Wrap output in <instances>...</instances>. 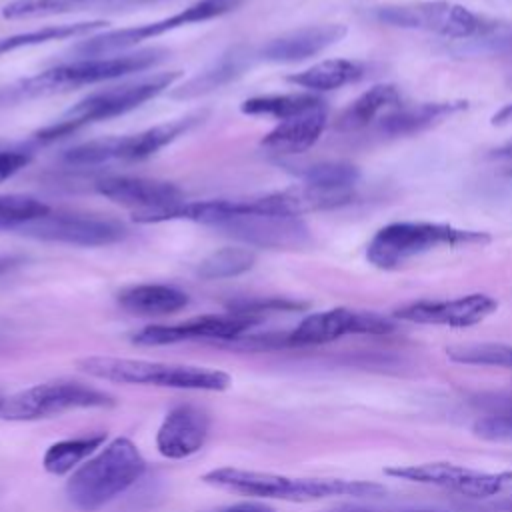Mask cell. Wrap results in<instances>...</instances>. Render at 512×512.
I'll return each mask as SVG.
<instances>
[{
  "label": "cell",
  "instance_id": "obj_1",
  "mask_svg": "<svg viewBox=\"0 0 512 512\" xmlns=\"http://www.w3.org/2000/svg\"><path fill=\"white\" fill-rule=\"evenodd\" d=\"M200 480L226 492L284 502H316L326 498H378L386 494L384 484L370 480L302 478L230 466L208 470Z\"/></svg>",
  "mask_w": 512,
  "mask_h": 512
},
{
  "label": "cell",
  "instance_id": "obj_2",
  "mask_svg": "<svg viewBox=\"0 0 512 512\" xmlns=\"http://www.w3.org/2000/svg\"><path fill=\"white\" fill-rule=\"evenodd\" d=\"M166 58V50L146 48L110 56H88L46 68L30 78L0 90V104L30 100L80 86L108 82L132 72H144Z\"/></svg>",
  "mask_w": 512,
  "mask_h": 512
},
{
  "label": "cell",
  "instance_id": "obj_3",
  "mask_svg": "<svg viewBox=\"0 0 512 512\" xmlns=\"http://www.w3.org/2000/svg\"><path fill=\"white\" fill-rule=\"evenodd\" d=\"M146 472V460L128 438H114L84 460L66 482L70 504L82 512H96L134 486Z\"/></svg>",
  "mask_w": 512,
  "mask_h": 512
},
{
  "label": "cell",
  "instance_id": "obj_4",
  "mask_svg": "<svg viewBox=\"0 0 512 512\" xmlns=\"http://www.w3.org/2000/svg\"><path fill=\"white\" fill-rule=\"evenodd\" d=\"M490 240L484 230H464L442 222H392L370 238L366 260L380 270H396L432 250L484 246Z\"/></svg>",
  "mask_w": 512,
  "mask_h": 512
},
{
  "label": "cell",
  "instance_id": "obj_5",
  "mask_svg": "<svg viewBox=\"0 0 512 512\" xmlns=\"http://www.w3.org/2000/svg\"><path fill=\"white\" fill-rule=\"evenodd\" d=\"M76 366L98 380L116 384H140L176 390H202L222 392L230 386L232 378L216 368L152 362L142 358L118 356H86L76 360Z\"/></svg>",
  "mask_w": 512,
  "mask_h": 512
},
{
  "label": "cell",
  "instance_id": "obj_6",
  "mask_svg": "<svg viewBox=\"0 0 512 512\" xmlns=\"http://www.w3.org/2000/svg\"><path fill=\"white\" fill-rule=\"evenodd\" d=\"M180 76H182L180 70L158 72V74H150V76H144L138 80L122 82V84L92 92V94L84 96L82 100H78L72 108H68L56 122L38 130L36 138L40 142H52V140L68 136L84 126L122 116L130 110L142 106L144 102L156 98L158 94H162Z\"/></svg>",
  "mask_w": 512,
  "mask_h": 512
},
{
  "label": "cell",
  "instance_id": "obj_7",
  "mask_svg": "<svg viewBox=\"0 0 512 512\" xmlns=\"http://www.w3.org/2000/svg\"><path fill=\"white\" fill-rule=\"evenodd\" d=\"M114 404V396L94 386L72 380H52L0 398V420L32 422L70 410L110 408Z\"/></svg>",
  "mask_w": 512,
  "mask_h": 512
},
{
  "label": "cell",
  "instance_id": "obj_8",
  "mask_svg": "<svg viewBox=\"0 0 512 512\" xmlns=\"http://www.w3.org/2000/svg\"><path fill=\"white\" fill-rule=\"evenodd\" d=\"M372 16L388 26L424 30L444 38L464 40L490 32L494 22L470 8L446 0H416L402 4H384L372 10Z\"/></svg>",
  "mask_w": 512,
  "mask_h": 512
},
{
  "label": "cell",
  "instance_id": "obj_9",
  "mask_svg": "<svg viewBox=\"0 0 512 512\" xmlns=\"http://www.w3.org/2000/svg\"><path fill=\"white\" fill-rule=\"evenodd\" d=\"M206 118V112H192L170 122H162L126 136H108L72 146L64 152V160L76 166H94L112 160H144L166 148L188 130L198 126Z\"/></svg>",
  "mask_w": 512,
  "mask_h": 512
},
{
  "label": "cell",
  "instance_id": "obj_10",
  "mask_svg": "<svg viewBox=\"0 0 512 512\" xmlns=\"http://www.w3.org/2000/svg\"><path fill=\"white\" fill-rule=\"evenodd\" d=\"M236 4H240V0H196L172 16H166V18H160L154 22H146L140 26H130V28H120V30H110V32L98 34V36H90V38L82 40L76 46V50L84 58L110 56L116 52L120 54V52L134 48L136 44H140L144 40H152L156 36L178 30L182 26L222 16L228 10H232Z\"/></svg>",
  "mask_w": 512,
  "mask_h": 512
},
{
  "label": "cell",
  "instance_id": "obj_11",
  "mask_svg": "<svg viewBox=\"0 0 512 512\" xmlns=\"http://www.w3.org/2000/svg\"><path fill=\"white\" fill-rule=\"evenodd\" d=\"M208 226L246 244L248 248L254 246L268 250H298L312 242L308 226L296 216L226 212L218 214Z\"/></svg>",
  "mask_w": 512,
  "mask_h": 512
},
{
  "label": "cell",
  "instance_id": "obj_12",
  "mask_svg": "<svg viewBox=\"0 0 512 512\" xmlns=\"http://www.w3.org/2000/svg\"><path fill=\"white\" fill-rule=\"evenodd\" d=\"M16 232L34 240L82 248L110 246L126 238V228L118 220L94 214H72L52 210Z\"/></svg>",
  "mask_w": 512,
  "mask_h": 512
},
{
  "label": "cell",
  "instance_id": "obj_13",
  "mask_svg": "<svg viewBox=\"0 0 512 512\" xmlns=\"http://www.w3.org/2000/svg\"><path fill=\"white\" fill-rule=\"evenodd\" d=\"M396 330L392 318L376 312L330 308L306 316L296 328L284 334V346H318L334 342L346 334L382 336Z\"/></svg>",
  "mask_w": 512,
  "mask_h": 512
},
{
  "label": "cell",
  "instance_id": "obj_14",
  "mask_svg": "<svg viewBox=\"0 0 512 512\" xmlns=\"http://www.w3.org/2000/svg\"><path fill=\"white\" fill-rule=\"evenodd\" d=\"M260 320L232 310L226 314H204L176 324L144 326L132 334V342L138 346H166L188 340H236Z\"/></svg>",
  "mask_w": 512,
  "mask_h": 512
},
{
  "label": "cell",
  "instance_id": "obj_15",
  "mask_svg": "<svg viewBox=\"0 0 512 512\" xmlns=\"http://www.w3.org/2000/svg\"><path fill=\"white\" fill-rule=\"evenodd\" d=\"M384 474L390 478L438 486L444 490H454L470 498H488L498 494L504 488L500 474L480 472L474 468L458 466L452 462H422V464H396L384 468Z\"/></svg>",
  "mask_w": 512,
  "mask_h": 512
},
{
  "label": "cell",
  "instance_id": "obj_16",
  "mask_svg": "<svg viewBox=\"0 0 512 512\" xmlns=\"http://www.w3.org/2000/svg\"><path fill=\"white\" fill-rule=\"evenodd\" d=\"M498 300L490 294L472 292L450 300H416L394 310L396 320L426 324V326H448L468 328L476 326L494 314Z\"/></svg>",
  "mask_w": 512,
  "mask_h": 512
},
{
  "label": "cell",
  "instance_id": "obj_17",
  "mask_svg": "<svg viewBox=\"0 0 512 512\" xmlns=\"http://www.w3.org/2000/svg\"><path fill=\"white\" fill-rule=\"evenodd\" d=\"M96 192L110 202L138 212H156L184 202V192L166 180L140 176H106L96 180Z\"/></svg>",
  "mask_w": 512,
  "mask_h": 512
},
{
  "label": "cell",
  "instance_id": "obj_18",
  "mask_svg": "<svg viewBox=\"0 0 512 512\" xmlns=\"http://www.w3.org/2000/svg\"><path fill=\"white\" fill-rule=\"evenodd\" d=\"M208 432V412L192 404H180L164 416L156 432V448L168 460H182L204 446Z\"/></svg>",
  "mask_w": 512,
  "mask_h": 512
},
{
  "label": "cell",
  "instance_id": "obj_19",
  "mask_svg": "<svg viewBox=\"0 0 512 512\" xmlns=\"http://www.w3.org/2000/svg\"><path fill=\"white\" fill-rule=\"evenodd\" d=\"M346 36V26L342 24H316L280 34L268 40L258 56L268 62H300L316 56L340 42Z\"/></svg>",
  "mask_w": 512,
  "mask_h": 512
},
{
  "label": "cell",
  "instance_id": "obj_20",
  "mask_svg": "<svg viewBox=\"0 0 512 512\" xmlns=\"http://www.w3.org/2000/svg\"><path fill=\"white\" fill-rule=\"evenodd\" d=\"M468 108L466 100H442V102H420V104H400L386 112L376 128L384 136H412L418 134L452 114Z\"/></svg>",
  "mask_w": 512,
  "mask_h": 512
},
{
  "label": "cell",
  "instance_id": "obj_21",
  "mask_svg": "<svg viewBox=\"0 0 512 512\" xmlns=\"http://www.w3.org/2000/svg\"><path fill=\"white\" fill-rule=\"evenodd\" d=\"M250 60H252V52L248 48L232 46L224 54H220L212 64L200 70L196 76L188 78L182 86L174 88L170 96L174 100H192V98L206 96L226 86L228 82L236 80L238 76H242L250 66Z\"/></svg>",
  "mask_w": 512,
  "mask_h": 512
},
{
  "label": "cell",
  "instance_id": "obj_22",
  "mask_svg": "<svg viewBox=\"0 0 512 512\" xmlns=\"http://www.w3.org/2000/svg\"><path fill=\"white\" fill-rule=\"evenodd\" d=\"M328 124L326 106L282 120L262 138V148L272 154H300L312 148Z\"/></svg>",
  "mask_w": 512,
  "mask_h": 512
},
{
  "label": "cell",
  "instance_id": "obj_23",
  "mask_svg": "<svg viewBox=\"0 0 512 512\" xmlns=\"http://www.w3.org/2000/svg\"><path fill=\"white\" fill-rule=\"evenodd\" d=\"M118 304L136 316H170L186 308L188 294L168 284H134L118 292Z\"/></svg>",
  "mask_w": 512,
  "mask_h": 512
},
{
  "label": "cell",
  "instance_id": "obj_24",
  "mask_svg": "<svg viewBox=\"0 0 512 512\" xmlns=\"http://www.w3.org/2000/svg\"><path fill=\"white\" fill-rule=\"evenodd\" d=\"M402 104V94L394 84H376L350 102L336 120V128L342 132H354L380 120L386 112Z\"/></svg>",
  "mask_w": 512,
  "mask_h": 512
},
{
  "label": "cell",
  "instance_id": "obj_25",
  "mask_svg": "<svg viewBox=\"0 0 512 512\" xmlns=\"http://www.w3.org/2000/svg\"><path fill=\"white\" fill-rule=\"evenodd\" d=\"M150 2L156 0H12L2 8V16L16 20L82 10H122Z\"/></svg>",
  "mask_w": 512,
  "mask_h": 512
},
{
  "label": "cell",
  "instance_id": "obj_26",
  "mask_svg": "<svg viewBox=\"0 0 512 512\" xmlns=\"http://www.w3.org/2000/svg\"><path fill=\"white\" fill-rule=\"evenodd\" d=\"M366 74V66L358 60H348V58H332V60H322L302 72L290 74L286 80L294 86L312 90V92H326V90H336L346 84H352L360 80Z\"/></svg>",
  "mask_w": 512,
  "mask_h": 512
},
{
  "label": "cell",
  "instance_id": "obj_27",
  "mask_svg": "<svg viewBox=\"0 0 512 512\" xmlns=\"http://www.w3.org/2000/svg\"><path fill=\"white\" fill-rule=\"evenodd\" d=\"M326 102L316 94L308 92H292V94H262L246 98L240 104V112L248 116H270L276 120H288L310 110L322 108Z\"/></svg>",
  "mask_w": 512,
  "mask_h": 512
},
{
  "label": "cell",
  "instance_id": "obj_28",
  "mask_svg": "<svg viewBox=\"0 0 512 512\" xmlns=\"http://www.w3.org/2000/svg\"><path fill=\"white\" fill-rule=\"evenodd\" d=\"M104 440H106V434H94V436H80V438H68V440L54 442L44 452L42 466L48 474L64 476V474L76 470L98 448H102Z\"/></svg>",
  "mask_w": 512,
  "mask_h": 512
},
{
  "label": "cell",
  "instance_id": "obj_29",
  "mask_svg": "<svg viewBox=\"0 0 512 512\" xmlns=\"http://www.w3.org/2000/svg\"><path fill=\"white\" fill-rule=\"evenodd\" d=\"M104 26H106L104 20H82V22L54 24V26H44V28L28 30V32H18V34L0 38V56L10 54V52L20 50V48L46 44V42H52V40H66V38L84 36V34H90V32L100 30Z\"/></svg>",
  "mask_w": 512,
  "mask_h": 512
},
{
  "label": "cell",
  "instance_id": "obj_30",
  "mask_svg": "<svg viewBox=\"0 0 512 512\" xmlns=\"http://www.w3.org/2000/svg\"><path fill=\"white\" fill-rule=\"evenodd\" d=\"M256 264V252L248 246H224L214 250L198 264V276L204 280H224L248 272Z\"/></svg>",
  "mask_w": 512,
  "mask_h": 512
},
{
  "label": "cell",
  "instance_id": "obj_31",
  "mask_svg": "<svg viewBox=\"0 0 512 512\" xmlns=\"http://www.w3.org/2000/svg\"><path fill=\"white\" fill-rule=\"evenodd\" d=\"M302 184L320 188V190H354V184L360 178V170L348 162H318L294 170Z\"/></svg>",
  "mask_w": 512,
  "mask_h": 512
},
{
  "label": "cell",
  "instance_id": "obj_32",
  "mask_svg": "<svg viewBox=\"0 0 512 512\" xmlns=\"http://www.w3.org/2000/svg\"><path fill=\"white\" fill-rule=\"evenodd\" d=\"M52 208L28 194H0V232H16L22 226L46 216Z\"/></svg>",
  "mask_w": 512,
  "mask_h": 512
},
{
  "label": "cell",
  "instance_id": "obj_33",
  "mask_svg": "<svg viewBox=\"0 0 512 512\" xmlns=\"http://www.w3.org/2000/svg\"><path fill=\"white\" fill-rule=\"evenodd\" d=\"M446 356L456 364L496 366L512 370V346L500 342H472L446 348Z\"/></svg>",
  "mask_w": 512,
  "mask_h": 512
},
{
  "label": "cell",
  "instance_id": "obj_34",
  "mask_svg": "<svg viewBox=\"0 0 512 512\" xmlns=\"http://www.w3.org/2000/svg\"><path fill=\"white\" fill-rule=\"evenodd\" d=\"M472 432L482 440L512 442V402L500 406L496 412L484 418H478L472 426Z\"/></svg>",
  "mask_w": 512,
  "mask_h": 512
},
{
  "label": "cell",
  "instance_id": "obj_35",
  "mask_svg": "<svg viewBox=\"0 0 512 512\" xmlns=\"http://www.w3.org/2000/svg\"><path fill=\"white\" fill-rule=\"evenodd\" d=\"M306 304L286 300V298H256V300H242V302H232L230 310L232 312H242L250 314L256 318H262L268 312H292V310H302Z\"/></svg>",
  "mask_w": 512,
  "mask_h": 512
},
{
  "label": "cell",
  "instance_id": "obj_36",
  "mask_svg": "<svg viewBox=\"0 0 512 512\" xmlns=\"http://www.w3.org/2000/svg\"><path fill=\"white\" fill-rule=\"evenodd\" d=\"M30 162V152L26 150H0V184L12 178Z\"/></svg>",
  "mask_w": 512,
  "mask_h": 512
},
{
  "label": "cell",
  "instance_id": "obj_37",
  "mask_svg": "<svg viewBox=\"0 0 512 512\" xmlns=\"http://www.w3.org/2000/svg\"><path fill=\"white\" fill-rule=\"evenodd\" d=\"M220 512H274L270 506L266 504H260V502H238V504H232Z\"/></svg>",
  "mask_w": 512,
  "mask_h": 512
},
{
  "label": "cell",
  "instance_id": "obj_38",
  "mask_svg": "<svg viewBox=\"0 0 512 512\" xmlns=\"http://www.w3.org/2000/svg\"><path fill=\"white\" fill-rule=\"evenodd\" d=\"M490 122H492L494 126H504V124L512 122V102L506 104V106H502V108L492 116Z\"/></svg>",
  "mask_w": 512,
  "mask_h": 512
},
{
  "label": "cell",
  "instance_id": "obj_39",
  "mask_svg": "<svg viewBox=\"0 0 512 512\" xmlns=\"http://www.w3.org/2000/svg\"><path fill=\"white\" fill-rule=\"evenodd\" d=\"M490 158H512V140L502 144L500 148H494L490 152Z\"/></svg>",
  "mask_w": 512,
  "mask_h": 512
},
{
  "label": "cell",
  "instance_id": "obj_40",
  "mask_svg": "<svg viewBox=\"0 0 512 512\" xmlns=\"http://www.w3.org/2000/svg\"><path fill=\"white\" fill-rule=\"evenodd\" d=\"M500 476H502V482H504V486H512V470L500 472Z\"/></svg>",
  "mask_w": 512,
  "mask_h": 512
},
{
  "label": "cell",
  "instance_id": "obj_41",
  "mask_svg": "<svg viewBox=\"0 0 512 512\" xmlns=\"http://www.w3.org/2000/svg\"><path fill=\"white\" fill-rule=\"evenodd\" d=\"M342 512H370V510H358V508H346ZM408 512H436V510H408Z\"/></svg>",
  "mask_w": 512,
  "mask_h": 512
},
{
  "label": "cell",
  "instance_id": "obj_42",
  "mask_svg": "<svg viewBox=\"0 0 512 512\" xmlns=\"http://www.w3.org/2000/svg\"><path fill=\"white\" fill-rule=\"evenodd\" d=\"M506 508H508V510H510V512H512V504H508V506H506Z\"/></svg>",
  "mask_w": 512,
  "mask_h": 512
},
{
  "label": "cell",
  "instance_id": "obj_43",
  "mask_svg": "<svg viewBox=\"0 0 512 512\" xmlns=\"http://www.w3.org/2000/svg\"><path fill=\"white\" fill-rule=\"evenodd\" d=\"M508 174H512V168H510V170H508Z\"/></svg>",
  "mask_w": 512,
  "mask_h": 512
},
{
  "label": "cell",
  "instance_id": "obj_44",
  "mask_svg": "<svg viewBox=\"0 0 512 512\" xmlns=\"http://www.w3.org/2000/svg\"><path fill=\"white\" fill-rule=\"evenodd\" d=\"M0 398H2V396H0Z\"/></svg>",
  "mask_w": 512,
  "mask_h": 512
}]
</instances>
